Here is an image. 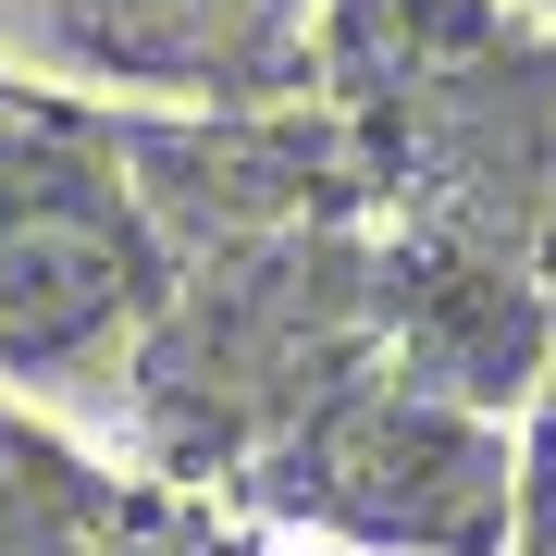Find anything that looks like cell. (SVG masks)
<instances>
[{"instance_id":"6da1fadb","label":"cell","mask_w":556,"mask_h":556,"mask_svg":"<svg viewBox=\"0 0 556 556\" xmlns=\"http://www.w3.org/2000/svg\"><path fill=\"white\" fill-rule=\"evenodd\" d=\"M507 495H519L507 433H482L470 408L420 383H346L273 457V507L396 556H507Z\"/></svg>"},{"instance_id":"7a4b0ae2","label":"cell","mask_w":556,"mask_h":556,"mask_svg":"<svg viewBox=\"0 0 556 556\" xmlns=\"http://www.w3.org/2000/svg\"><path fill=\"white\" fill-rule=\"evenodd\" d=\"M161 248L137 199L50 124H0V371H75L149 321Z\"/></svg>"},{"instance_id":"3957f363","label":"cell","mask_w":556,"mask_h":556,"mask_svg":"<svg viewBox=\"0 0 556 556\" xmlns=\"http://www.w3.org/2000/svg\"><path fill=\"white\" fill-rule=\"evenodd\" d=\"M112 544H124V507L50 433L0 408V556H112Z\"/></svg>"},{"instance_id":"277c9868","label":"cell","mask_w":556,"mask_h":556,"mask_svg":"<svg viewBox=\"0 0 556 556\" xmlns=\"http://www.w3.org/2000/svg\"><path fill=\"white\" fill-rule=\"evenodd\" d=\"M62 13H75V38H87V50H112V62L199 75V62L236 50V25L260 13V0H62Z\"/></svg>"},{"instance_id":"5b68a950","label":"cell","mask_w":556,"mask_h":556,"mask_svg":"<svg viewBox=\"0 0 556 556\" xmlns=\"http://www.w3.org/2000/svg\"><path fill=\"white\" fill-rule=\"evenodd\" d=\"M507 556H556V408L519 445V495H507Z\"/></svg>"}]
</instances>
